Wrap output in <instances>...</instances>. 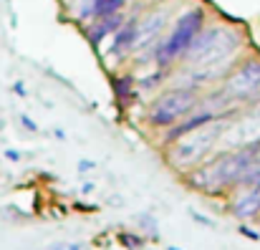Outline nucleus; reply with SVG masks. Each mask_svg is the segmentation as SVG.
<instances>
[{
  "label": "nucleus",
  "mask_w": 260,
  "mask_h": 250,
  "mask_svg": "<svg viewBox=\"0 0 260 250\" xmlns=\"http://www.w3.org/2000/svg\"><path fill=\"white\" fill-rule=\"evenodd\" d=\"M255 162H260V139L243 144L238 149H217L207 162L182 174V179L189 184V190L217 197V195L238 190L240 177Z\"/></svg>",
  "instance_id": "1"
},
{
  "label": "nucleus",
  "mask_w": 260,
  "mask_h": 250,
  "mask_svg": "<svg viewBox=\"0 0 260 250\" xmlns=\"http://www.w3.org/2000/svg\"><path fill=\"white\" fill-rule=\"evenodd\" d=\"M207 23H210V13H207L205 5H189L187 10H182L170 23V28L162 36V41L152 48L149 64L154 69L174 71L177 64L182 61V56L187 53V48L192 46V41L200 36V30Z\"/></svg>",
  "instance_id": "2"
},
{
  "label": "nucleus",
  "mask_w": 260,
  "mask_h": 250,
  "mask_svg": "<svg viewBox=\"0 0 260 250\" xmlns=\"http://www.w3.org/2000/svg\"><path fill=\"white\" fill-rule=\"evenodd\" d=\"M228 121H215L210 127H202L182 139H177L172 144L165 147V162L172 172H179V174H187L192 172L194 167H200L202 162H207L217 147H220V137L225 132Z\"/></svg>",
  "instance_id": "3"
},
{
  "label": "nucleus",
  "mask_w": 260,
  "mask_h": 250,
  "mask_svg": "<svg viewBox=\"0 0 260 250\" xmlns=\"http://www.w3.org/2000/svg\"><path fill=\"white\" fill-rule=\"evenodd\" d=\"M202 91L200 88H187V86H170L162 88L144 109V121L149 129L165 132L174 124H179L184 116H189L197 104H200Z\"/></svg>",
  "instance_id": "4"
},
{
  "label": "nucleus",
  "mask_w": 260,
  "mask_h": 250,
  "mask_svg": "<svg viewBox=\"0 0 260 250\" xmlns=\"http://www.w3.org/2000/svg\"><path fill=\"white\" fill-rule=\"evenodd\" d=\"M220 91L235 106H248L260 83V56H248L233 66V71L222 79Z\"/></svg>",
  "instance_id": "5"
},
{
  "label": "nucleus",
  "mask_w": 260,
  "mask_h": 250,
  "mask_svg": "<svg viewBox=\"0 0 260 250\" xmlns=\"http://www.w3.org/2000/svg\"><path fill=\"white\" fill-rule=\"evenodd\" d=\"M137 36H139V15L137 13H126V20L111 36V46L104 51V58H116V61L132 58L134 46H137Z\"/></svg>",
  "instance_id": "6"
},
{
  "label": "nucleus",
  "mask_w": 260,
  "mask_h": 250,
  "mask_svg": "<svg viewBox=\"0 0 260 250\" xmlns=\"http://www.w3.org/2000/svg\"><path fill=\"white\" fill-rule=\"evenodd\" d=\"M126 20V10L124 13H114V15H106V18H96V20H91L84 25V36H86V41L93 46V48H99L106 38H111L116 30H119V25Z\"/></svg>",
  "instance_id": "7"
},
{
  "label": "nucleus",
  "mask_w": 260,
  "mask_h": 250,
  "mask_svg": "<svg viewBox=\"0 0 260 250\" xmlns=\"http://www.w3.org/2000/svg\"><path fill=\"white\" fill-rule=\"evenodd\" d=\"M230 215L248 223L260 217V190H240V195L230 202Z\"/></svg>",
  "instance_id": "8"
},
{
  "label": "nucleus",
  "mask_w": 260,
  "mask_h": 250,
  "mask_svg": "<svg viewBox=\"0 0 260 250\" xmlns=\"http://www.w3.org/2000/svg\"><path fill=\"white\" fill-rule=\"evenodd\" d=\"M111 88H114V99L119 104L121 111L132 109L134 101H139V88H137V76L134 74H116L111 79Z\"/></svg>",
  "instance_id": "9"
},
{
  "label": "nucleus",
  "mask_w": 260,
  "mask_h": 250,
  "mask_svg": "<svg viewBox=\"0 0 260 250\" xmlns=\"http://www.w3.org/2000/svg\"><path fill=\"white\" fill-rule=\"evenodd\" d=\"M170 76H172V71L152 69L147 76H137V88H139V93H149V91H154V88H159V86H167Z\"/></svg>",
  "instance_id": "10"
},
{
  "label": "nucleus",
  "mask_w": 260,
  "mask_h": 250,
  "mask_svg": "<svg viewBox=\"0 0 260 250\" xmlns=\"http://www.w3.org/2000/svg\"><path fill=\"white\" fill-rule=\"evenodd\" d=\"M124 10H126V0H96L93 10H91V20L106 18V15H114V13H124Z\"/></svg>",
  "instance_id": "11"
},
{
  "label": "nucleus",
  "mask_w": 260,
  "mask_h": 250,
  "mask_svg": "<svg viewBox=\"0 0 260 250\" xmlns=\"http://www.w3.org/2000/svg\"><path fill=\"white\" fill-rule=\"evenodd\" d=\"M93 3H96V0H74V3H71V15H74V20H79L81 25L91 23Z\"/></svg>",
  "instance_id": "12"
},
{
  "label": "nucleus",
  "mask_w": 260,
  "mask_h": 250,
  "mask_svg": "<svg viewBox=\"0 0 260 250\" xmlns=\"http://www.w3.org/2000/svg\"><path fill=\"white\" fill-rule=\"evenodd\" d=\"M119 243H121V248H126V250H142L147 245V238H144L142 233H129V230H124V233H119Z\"/></svg>",
  "instance_id": "13"
},
{
  "label": "nucleus",
  "mask_w": 260,
  "mask_h": 250,
  "mask_svg": "<svg viewBox=\"0 0 260 250\" xmlns=\"http://www.w3.org/2000/svg\"><path fill=\"white\" fill-rule=\"evenodd\" d=\"M137 225H144L142 230H147L152 240L159 238V223H157V217H154L152 212H139V215H137Z\"/></svg>",
  "instance_id": "14"
},
{
  "label": "nucleus",
  "mask_w": 260,
  "mask_h": 250,
  "mask_svg": "<svg viewBox=\"0 0 260 250\" xmlns=\"http://www.w3.org/2000/svg\"><path fill=\"white\" fill-rule=\"evenodd\" d=\"M189 217H192L194 223L205 225V228H215V220H212V217H207V215H202V212H197V210H189Z\"/></svg>",
  "instance_id": "15"
},
{
  "label": "nucleus",
  "mask_w": 260,
  "mask_h": 250,
  "mask_svg": "<svg viewBox=\"0 0 260 250\" xmlns=\"http://www.w3.org/2000/svg\"><path fill=\"white\" fill-rule=\"evenodd\" d=\"M238 233H240V235H245V238H250V240H260V233L258 230H250L248 225H240V228H238Z\"/></svg>",
  "instance_id": "16"
},
{
  "label": "nucleus",
  "mask_w": 260,
  "mask_h": 250,
  "mask_svg": "<svg viewBox=\"0 0 260 250\" xmlns=\"http://www.w3.org/2000/svg\"><path fill=\"white\" fill-rule=\"evenodd\" d=\"M51 250H86L81 243H58V245H51Z\"/></svg>",
  "instance_id": "17"
},
{
  "label": "nucleus",
  "mask_w": 260,
  "mask_h": 250,
  "mask_svg": "<svg viewBox=\"0 0 260 250\" xmlns=\"http://www.w3.org/2000/svg\"><path fill=\"white\" fill-rule=\"evenodd\" d=\"M20 124H23L28 132H38V124H36V121H33L28 114H23V116H20Z\"/></svg>",
  "instance_id": "18"
},
{
  "label": "nucleus",
  "mask_w": 260,
  "mask_h": 250,
  "mask_svg": "<svg viewBox=\"0 0 260 250\" xmlns=\"http://www.w3.org/2000/svg\"><path fill=\"white\" fill-rule=\"evenodd\" d=\"M91 169H96V162H93V160H79V172H81V174H86Z\"/></svg>",
  "instance_id": "19"
},
{
  "label": "nucleus",
  "mask_w": 260,
  "mask_h": 250,
  "mask_svg": "<svg viewBox=\"0 0 260 250\" xmlns=\"http://www.w3.org/2000/svg\"><path fill=\"white\" fill-rule=\"evenodd\" d=\"M253 106H260V83L255 88V93H253V99H250V104H248V109H253Z\"/></svg>",
  "instance_id": "20"
},
{
  "label": "nucleus",
  "mask_w": 260,
  "mask_h": 250,
  "mask_svg": "<svg viewBox=\"0 0 260 250\" xmlns=\"http://www.w3.org/2000/svg\"><path fill=\"white\" fill-rule=\"evenodd\" d=\"M13 91H15L18 96H25V88H23V81H15V83H13Z\"/></svg>",
  "instance_id": "21"
},
{
  "label": "nucleus",
  "mask_w": 260,
  "mask_h": 250,
  "mask_svg": "<svg viewBox=\"0 0 260 250\" xmlns=\"http://www.w3.org/2000/svg\"><path fill=\"white\" fill-rule=\"evenodd\" d=\"M93 190H96V184H93V182H86V184L81 187V192H84V195H91Z\"/></svg>",
  "instance_id": "22"
},
{
  "label": "nucleus",
  "mask_w": 260,
  "mask_h": 250,
  "mask_svg": "<svg viewBox=\"0 0 260 250\" xmlns=\"http://www.w3.org/2000/svg\"><path fill=\"white\" fill-rule=\"evenodd\" d=\"M5 157H8V160H13V162H18V160H20V154H18V152H13V149H8V152H5Z\"/></svg>",
  "instance_id": "23"
},
{
  "label": "nucleus",
  "mask_w": 260,
  "mask_h": 250,
  "mask_svg": "<svg viewBox=\"0 0 260 250\" xmlns=\"http://www.w3.org/2000/svg\"><path fill=\"white\" fill-rule=\"evenodd\" d=\"M167 250H179V248H167Z\"/></svg>",
  "instance_id": "24"
}]
</instances>
